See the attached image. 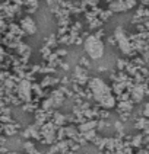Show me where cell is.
Here are the masks:
<instances>
[{
  "mask_svg": "<svg viewBox=\"0 0 149 154\" xmlns=\"http://www.w3.org/2000/svg\"><path fill=\"white\" fill-rule=\"evenodd\" d=\"M91 89H92V92L95 94V99L99 103H102L107 108H111L114 105V99L111 96V93H110V89H108V86L105 85L102 80L94 79L91 82Z\"/></svg>",
  "mask_w": 149,
  "mask_h": 154,
  "instance_id": "1",
  "label": "cell"
},
{
  "mask_svg": "<svg viewBox=\"0 0 149 154\" xmlns=\"http://www.w3.org/2000/svg\"><path fill=\"white\" fill-rule=\"evenodd\" d=\"M143 113H145V116H148V118H149V103H146V106H145V111H143Z\"/></svg>",
  "mask_w": 149,
  "mask_h": 154,
  "instance_id": "3",
  "label": "cell"
},
{
  "mask_svg": "<svg viewBox=\"0 0 149 154\" xmlns=\"http://www.w3.org/2000/svg\"><path fill=\"white\" fill-rule=\"evenodd\" d=\"M85 50L92 58H101L104 54V45L96 36H89L85 42Z\"/></svg>",
  "mask_w": 149,
  "mask_h": 154,
  "instance_id": "2",
  "label": "cell"
}]
</instances>
